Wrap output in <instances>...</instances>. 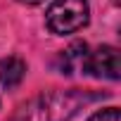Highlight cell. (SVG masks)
Returning <instances> with one entry per match:
<instances>
[{
    "mask_svg": "<svg viewBox=\"0 0 121 121\" xmlns=\"http://www.w3.org/2000/svg\"><path fill=\"white\" fill-rule=\"evenodd\" d=\"M100 95L88 90H52L43 93L14 109L7 121H69L81 107Z\"/></svg>",
    "mask_w": 121,
    "mask_h": 121,
    "instance_id": "6da1fadb",
    "label": "cell"
},
{
    "mask_svg": "<svg viewBox=\"0 0 121 121\" xmlns=\"http://www.w3.org/2000/svg\"><path fill=\"white\" fill-rule=\"evenodd\" d=\"M88 17H90L88 0H55L45 12V24L52 33L67 36L83 29L88 24Z\"/></svg>",
    "mask_w": 121,
    "mask_h": 121,
    "instance_id": "7a4b0ae2",
    "label": "cell"
},
{
    "mask_svg": "<svg viewBox=\"0 0 121 121\" xmlns=\"http://www.w3.org/2000/svg\"><path fill=\"white\" fill-rule=\"evenodd\" d=\"M83 71L95 78H109L116 81L121 76V62H119V50L114 45H100L97 50L86 55Z\"/></svg>",
    "mask_w": 121,
    "mask_h": 121,
    "instance_id": "3957f363",
    "label": "cell"
},
{
    "mask_svg": "<svg viewBox=\"0 0 121 121\" xmlns=\"http://www.w3.org/2000/svg\"><path fill=\"white\" fill-rule=\"evenodd\" d=\"M26 76V62L22 57H3L0 59V83L5 88H17Z\"/></svg>",
    "mask_w": 121,
    "mask_h": 121,
    "instance_id": "277c9868",
    "label": "cell"
},
{
    "mask_svg": "<svg viewBox=\"0 0 121 121\" xmlns=\"http://www.w3.org/2000/svg\"><path fill=\"white\" fill-rule=\"evenodd\" d=\"M86 55H88V45L86 43H71L59 55V71L62 74H74L76 69H83Z\"/></svg>",
    "mask_w": 121,
    "mask_h": 121,
    "instance_id": "5b68a950",
    "label": "cell"
},
{
    "mask_svg": "<svg viewBox=\"0 0 121 121\" xmlns=\"http://www.w3.org/2000/svg\"><path fill=\"white\" fill-rule=\"evenodd\" d=\"M88 121H121L119 119V107H107V109H97L95 114H90Z\"/></svg>",
    "mask_w": 121,
    "mask_h": 121,
    "instance_id": "8992f818",
    "label": "cell"
},
{
    "mask_svg": "<svg viewBox=\"0 0 121 121\" xmlns=\"http://www.w3.org/2000/svg\"><path fill=\"white\" fill-rule=\"evenodd\" d=\"M19 3H24V5H40L43 0H19Z\"/></svg>",
    "mask_w": 121,
    "mask_h": 121,
    "instance_id": "52a82bcc",
    "label": "cell"
},
{
    "mask_svg": "<svg viewBox=\"0 0 121 121\" xmlns=\"http://www.w3.org/2000/svg\"><path fill=\"white\" fill-rule=\"evenodd\" d=\"M114 3H116V5H119V0H114Z\"/></svg>",
    "mask_w": 121,
    "mask_h": 121,
    "instance_id": "ba28073f",
    "label": "cell"
}]
</instances>
